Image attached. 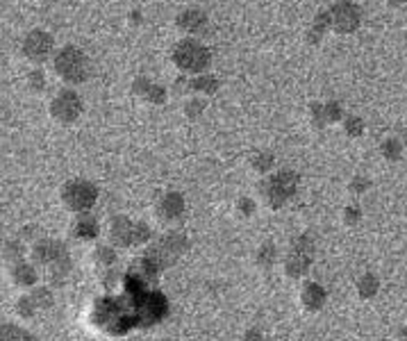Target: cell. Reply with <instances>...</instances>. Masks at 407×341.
I'll list each match as a JSON object with an SVG mask.
<instances>
[{
	"mask_svg": "<svg viewBox=\"0 0 407 341\" xmlns=\"http://www.w3.org/2000/svg\"><path fill=\"white\" fill-rule=\"evenodd\" d=\"M171 61L182 75H202L207 73V68L212 66V52L205 43H200L198 39L187 37L182 41H178L171 50Z\"/></svg>",
	"mask_w": 407,
	"mask_h": 341,
	"instance_id": "cell-1",
	"label": "cell"
},
{
	"mask_svg": "<svg viewBox=\"0 0 407 341\" xmlns=\"http://www.w3.org/2000/svg\"><path fill=\"white\" fill-rule=\"evenodd\" d=\"M301 177L292 168H280L276 173H269L260 184V196L271 209L285 207L296 193H299Z\"/></svg>",
	"mask_w": 407,
	"mask_h": 341,
	"instance_id": "cell-2",
	"label": "cell"
},
{
	"mask_svg": "<svg viewBox=\"0 0 407 341\" xmlns=\"http://www.w3.org/2000/svg\"><path fill=\"white\" fill-rule=\"evenodd\" d=\"M50 61H53L55 75L64 84H68V87L87 82L89 61H87V55H84V50L77 48V46H64V48H59Z\"/></svg>",
	"mask_w": 407,
	"mask_h": 341,
	"instance_id": "cell-3",
	"label": "cell"
},
{
	"mask_svg": "<svg viewBox=\"0 0 407 341\" xmlns=\"http://www.w3.org/2000/svg\"><path fill=\"white\" fill-rule=\"evenodd\" d=\"M187 251H189V239H187V235H182V232H167L158 242H153L144 255H148L160 266V271H164L173 266L182 255H187Z\"/></svg>",
	"mask_w": 407,
	"mask_h": 341,
	"instance_id": "cell-4",
	"label": "cell"
},
{
	"mask_svg": "<svg viewBox=\"0 0 407 341\" xmlns=\"http://www.w3.org/2000/svg\"><path fill=\"white\" fill-rule=\"evenodd\" d=\"M61 205H64L68 212L73 214H87L89 209L96 205L98 200V187L84 177H75V180H68L59 191Z\"/></svg>",
	"mask_w": 407,
	"mask_h": 341,
	"instance_id": "cell-5",
	"label": "cell"
},
{
	"mask_svg": "<svg viewBox=\"0 0 407 341\" xmlns=\"http://www.w3.org/2000/svg\"><path fill=\"white\" fill-rule=\"evenodd\" d=\"M314 253H316V244L310 235H299L292 242V251L287 253L285 260V273L292 277V280H299V277L307 275V271L312 269V262H314Z\"/></svg>",
	"mask_w": 407,
	"mask_h": 341,
	"instance_id": "cell-6",
	"label": "cell"
},
{
	"mask_svg": "<svg viewBox=\"0 0 407 341\" xmlns=\"http://www.w3.org/2000/svg\"><path fill=\"white\" fill-rule=\"evenodd\" d=\"M48 114L55 123L59 126H71L82 116V98L77 96V91L71 87L59 89L57 94L50 98L48 103Z\"/></svg>",
	"mask_w": 407,
	"mask_h": 341,
	"instance_id": "cell-7",
	"label": "cell"
},
{
	"mask_svg": "<svg viewBox=\"0 0 407 341\" xmlns=\"http://www.w3.org/2000/svg\"><path fill=\"white\" fill-rule=\"evenodd\" d=\"M53 50H55L53 35L46 32V30H30V32L23 37L21 52L30 64L39 66V64H44V61L53 59V55H55Z\"/></svg>",
	"mask_w": 407,
	"mask_h": 341,
	"instance_id": "cell-8",
	"label": "cell"
},
{
	"mask_svg": "<svg viewBox=\"0 0 407 341\" xmlns=\"http://www.w3.org/2000/svg\"><path fill=\"white\" fill-rule=\"evenodd\" d=\"M328 12H330V28L334 35H353L362 26V10L353 0H339Z\"/></svg>",
	"mask_w": 407,
	"mask_h": 341,
	"instance_id": "cell-9",
	"label": "cell"
},
{
	"mask_svg": "<svg viewBox=\"0 0 407 341\" xmlns=\"http://www.w3.org/2000/svg\"><path fill=\"white\" fill-rule=\"evenodd\" d=\"M55 305V296L48 286H32V291L23 293L17 300V314L21 319H35L39 312H46Z\"/></svg>",
	"mask_w": 407,
	"mask_h": 341,
	"instance_id": "cell-10",
	"label": "cell"
},
{
	"mask_svg": "<svg viewBox=\"0 0 407 341\" xmlns=\"http://www.w3.org/2000/svg\"><path fill=\"white\" fill-rule=\"evenodd\" d=\"M66 255H68L66 246L57 242V239H39V242H35L32 251H30V257H32L35 264L44 269L53 266L55 262L64 260Z\"/></svg>",
	"mask_w": 407,
	"mask_h": 341,
	"instance_id": "cell-11",
	"label": "cell"
},
{
	"mask_svg": "<svg viewBox=\"0 0 407 341\" xmlns=\"http://www.w3.org/2000/svg\"><path fill=\"white\" fill-rule=\"evenodd\" d=\"M109 244L114 248H132L137 246V221L130 216H114L109 221Z\"/></svg>",
	"mask_w": 407,
	"mask_h": 341,
	"instance_id": "cell-12",
	"label": "cell"
},
{
	"mask_svg": "<svg viewBox=\"0 0 407 341\" xmlns=\"http://www.w3.org/2000/svg\"><path fill=\"white\" fill-rule=\"evenodd\" d=\"M176 28L182 35L196 39V37H202V35L207 32L209 19H207L205 12L198 10V7H189V10L180 12L178 17H176Z\"/></svg>",
	"mask_w": 407,
	"mask_h": 341,
	"instance_id": "cell-13",
	"label": "cell"
},
{
	"mask_svg": "<svg viewBox=\"0 0 407 341\" xmlns=\"http://www.w3.org/2000/svg\"><path fill=\"white\" fill-rule=\"evenodd\" d=\"M184 209H187V203H184L182 193L169 191L158 200V205H155V214H158V219L162 223H176L184 216Z\"/></svg>",
	"mask_w": 407,
	"mask_h": 341,
	"instance_id": "cell-14",
	"label": "cell"
},
{
	"mask_svg": "<svg viewBox=\"0 0 407 341\" xmlns=\"http://www.w3.org/2000/svg\"><path fill=\"white\" fill-rule=\"evenodd\" d=\"M10 277H12V282L17 284V286H26V289H32V286H37V282H39L37 264H35V262L21 260V262H17V264L10 266Z\"/></svg>",
	"mask_w": 407,
	"mask_h": 341,
	"instance_id": "cell-15",
	"label": "cell"
},
{
	"mask_svg": "<svg viewBox=\"0 0 407 341\" xmlns=\"http://www.w3.org/2000/svg\"><path fill=\"white\" fill-rule=\"evenodd\" d=\"M328 300V291L319 282H305L301 289V303L307 312H321Z\"/></svg>",
	"mask_w": 407,
	"mask_h": 341,
	"instance_id": "cell-16",
	"label": "cell"
},
{
	"mask_svg": "<svg viewBox=\"0 0 407 341\" xmlns=\"http://www.w3.org/2000/svg\"><path fill=\"white\" fill-rule=\"evenodd\" d=\"M100 235V223L91 214H80L73 223V237L80 242H93Z\"/></svg>",
	"mask_w": 407,
	"mask_h": 341,
	"instance_id": "cell-17",
	"label": "cell"
},
{
	"mask_svg": "<svg viewBox=\"0 0 407 341\" xmlns=\"http://www.w3.org/2000/svg\"><path fill=\"white\" fill-rule=\"evenodd\" d=\"M328 32H332V28H330V12L321 10L316 17L312 19L310 28H307V43H312V46L321 43Z\"/></svg>",
	"mask_w": 407,
	"mask_h": 341,
	"instance_id": "cell-18",
	"label": "cell"
},
{
	"mask_svg": "<svg viewBox=\"0 0 407 341\" xmlns=\"http://www.w3.org/2000/svg\"><path fill=\"white\" fill-rule=\"evenodd\" d=\"M218 87H221V84H218L216 77L209 75V73L189 77V94H193V96H198V94L212 96V94H216V91H218Z\"/></svg>",
	"mask_w": 407,
	"mask_h": 341,
	"instance_id": "cell-19",
	"label": "cell"
},
{
	"mask_svg": "<svg viewBox=\"0 0 407 341\" xmlns=\"http://www.w3.org/2000/svg\"><path fill=\"white\" fill-rule=\"evenodd\" d=\"M355 289H357V296L362 300H371L375 293L380 291V277L375 275L373 271H366V273L357 277Z\"/></svg>",
	"mask_w": 407,
	"mask_h": 341,
	"instance_id": "cell-20",
	"label": "cell"
},
{
	"mask_svg": "<svg viewBox=\"0 0 407 341\" xmlns=\"http://www.w3.org/2000/svg\"><path fill=\"white\" fill-rule=\"evenodd\" d=\"M48 271V280L53 286H61V284H66L68 282V277H71V271H73V262L71 257H66L64 260H59V262H55L53 266L46 269Z\"/></svg>",
	"mask_w": 407,
	"mask_h": 341,
	"instance_id": "cell-21",
	"label": "cell"
},
{
	"mask_svg": "<svg viewBox=\"0 0 407 341\" xmlns=\"http://www.w3.org/2000/svg\"><path fill=\"white\" fill-rule=\"evenodd\" d=\"M26 255H28V248H26V244H23V237H12L5 242L3 257L7 264H17V262L26 260Z\"/></svg>",
	"mask_w": 407,
	"mask_h": 341,
	"instance_id": "cell-22",
	"label": "cell"
},
{
	"mask_svg": "<svg viewBox=\"0 0 407 341\" xmlns=\"http://www.w3.org/2000/svg\"><path fill=\"white\" fill-rule=\"evenodd\" d=\"M0 341H39L32 332L21 328L17 323H3L0 328Z\"/></svg>",
	"mask_w": 407,
	"mask_h": 341,
	"instance_id": "cell-23",
	"label": "cell"
},
{
	"mask_svg": "<svg viewBox=\"0 0 407 341\" xmlns=\"http://www.w3.org/2000/svg\"><path fill=\"white\" fill-rule=\"evenodd\" d=\"M278 260V246L273 242H264L260 248H257V255H255V262L257 266L262 269H273V264H276Z\"/></svg>",
	"mask_w": 407,
	"mask_h": 341,
	"instance_id": "cell-24",
	"label": "cell"
},
{
	"mask_svg": "<svg viewBox=\"0 0 407 341\" xmlns=\"http://www.w3.org/2000/svg\"><path fill=\"white\" fill-rule=\"evenodd\" d=\"M250 166H253L255 173L260 175H269L273 168H276V155L273 153H257L253 162H250Z\"/></svg>",
	"mask_w": 407,
	"mask_h": 341,
	"instance_id": "cell-25",
	"label": "cell"
},
{
	"mask_svg": "<svg viewBox=\"0 0 407 341\" xmlns=\"http://www.w3.org/2000/svg\"><path fill=\"white\" fill-rule=\"evenodd\" d=\"M380 155L385 157L387 162H398L403 155V144L398 142V139H385L380 146Z\"/></svg>",
	"mask_w": 407,
	"mask_h": 341,
	"instance_id": "cell-26",
	"label": "cell"
},
{
	"mask_svg": "<svg viewBox=\"0 0 407 341\" xmlns=\"http://www.w3.org/2000/svg\"><path fill=\"white\" fill-rule=\"evenodd\" d=\"M323 121H325V126H334V123L343 121V110L337 100H328V103H323Z\"/></svg>",
	"mask_w": 407,
	"mask_h": 341,
	"instance_id": "cell-27",
	"label": "cell"
},
{
	"mask_svg": "<svg viewBox=\"0 0 407 341\" xmlns=\"http://www.w3.org/2000/svg\"><path fill=\"white\" fill-rule=\"evenodd\" d=\"M46 84H48V80H46V73L41 68H32V71L28 73V87L32 94H44Z\"/></svg>",
	"mask_w": 407,
	"mask_h": 341,
	"instance_id": "cell-28",
	"label": "cell"
},
{
	"mask_svg": "<svg viewBox=\"0 0 407 341\" xmlns=\"http://www.w3.org/2000/svg\"><path fill=\"white\" fill-rule=\"evenodd\" d=\"M93 257H96V262L103 269H109L116 264V251L114 246H98L96 253H93Z\"/></svg>",
	"mask_w": 407,
	"mask_h": 341,
	"instance_id": "cell-29",
	"label": "cell"
},
{
	"mask_svg": "<svg viewBox=\"0 0 407 341\" xmlns=\"http://www.w3.org/2000/svg\"><path fill=\"white\" fill-rule=\"evenodd\" d=\"M343 133L348 137H362L364 135V121L359 116H343Z\"/></svg>",
	"mask_w": 407,
	"mask_h": 341,
	"instance_id": "cell-30",
	"label": "cell"
},
{
	"mask_svg": "<svg viewBox=\"0 0 407 341\" xmlns=\"http://www.w3.org/2000/svg\"><path fill=\"white\" fill-rule=\"evenodd\" d=\"M202 112H205V100L198 98V96H193L191 100H187V105H184V116L189 121H198Z\"/></svg>",
	"mask_w": 407,
	"mask_h": 341,
	"instance_id": "cell-31",
	"label": "cell"
},
{
	"mask_svg": "<svg viewBox=\"0 0 407 341\" xmlns=\"http://www.w3.org/2000/svg\"><path fill=\"white\" fill-rule=\"evenodd\" d=\"M371 189V180L366 175H355L353 180L348 182V191L353 193V196H362Z\"/></svg>",
	"mask_w": 407,
	"mask_h": 341,
	"instance_id": "cell-32",
	"label": "cell"
},
{
	"mask_svg": "<svg viewBox=\"0 0 407 341\" xmlns=\"http://www.w3.org/2000/svg\"><path fill=\"white\" fill-rule=\"evenodd\" d=\"M359 219H362V207H357V205L343 207V223H346V226H357Z\"/></svg>",
	"mask_w": 407,
	"mask_h": 341,
	"instance_id": "cell-33",
	"label": "cell"
},
{
	"mask_svg": "<svg viewBox=\"0 0 407 341\" xmlns=\"http://www.w3.org/2000/svg\"><path fill=\"white\" fill-rule=\"evenodd\" d=\"M310 119H312V126H314V128H325V121H323V103H312L310 105Z\"/></svg>",
	"mask_w": 407,
	"mask_h": 341,
	"instance_id": "cell-34",
	"label": "cell"
},
{
	"mask_svg": "<svg viewBox=\"0 0 407 341\" xmlns=\"http://www.w3.org/2000/svg\"><path fill=\"white\" fill-rule=\"evenodd\" d=\"M237 209H239V214H241V216H246V219H250V216L255 214L257 205H255V200H253V198L244 196V198H239V203H237Z\"/></svg>",
	"mask_w": 407,
	"mask_h": 341,
	"instance_id": "cell-35",
	"label": "cell"
},
{
	"mask_svg": "<svg viewBox=\"0 0 407 341\" xmlns=\"http://www.w3.org/2000/svg\"><path fill=\"white\" fill-rule=\"evenodd\" d=\"M239 341H264V332L260 330V328H248L244 335H241V339Z\"/></svg>",
	"mask_w": 407,
	"mask_h": 341,
	"instance_id": "cell-36",
	"label": "cell"
},
{
	"mask_svg": "<svg viewBox=\"0 0 407 341\" xmlns=\"http://www.w3.org/2000/svg\"><path fill=\"white\" fill-rule=\"evenodd\" d=\"M405 3H407V0H387L389 7H403Z\"/></svg>",
	"mask_w": 407,
	"mask_h": 341,
	"instance_id": "cell-37",
	"label": "cell"
},
{
	"mask_svg": "<svg viewBox=\"0 0 407 341\" xmlns=\"http://www.w3.org/2000/svg\"><path fill=\"white\" fill-rule=\"evenodd\" d=\"M398 339H401V341H407V328H401V330H398Z\"/></svg>",
	"mask_w": 407,
	"mask_h": 341,
	"instance_id": "cell-38",
	"label": "cell"
}]
</instances>
